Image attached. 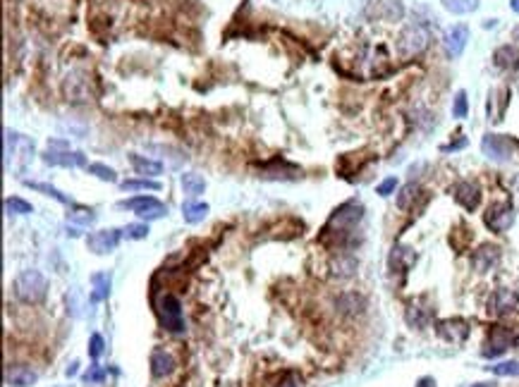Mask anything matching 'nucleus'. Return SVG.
Here are the masks:
<instances>
[{"label":"nucleus","mask_w":519,"mask_h":387,"mask_svg":"<svg viewBox=\"0 0 519 387\" xmlns=\"http://www.w3.org/2000/svg\"><path fill=\"white\" fill-rule=\"evenodd\" d=\"M123 237H125L123 230H100V232L89 234L87 244H89V251H94V254H98V256H105V254H110V251L118 249V244Z\"/></svg>","instance_id":"8"},{"label":"nucleus","mask_w":519,"mask_h":387,"mask_svg":"<svg viewBox=\"0 0 519 387\" xmlns=\"http://www.w3.org/2000/svg\"><path fill=\"white\" fill-rule=\"evenodd\" d=\"M467 113H469V103H467V93H465V91H457L455 103H452V115H455L457 120H462V118H467Z\"/></svg>","instance_id":"36"},{"label":"nucleus","mask_w":519,"mask_h":387,"mask_svg":"<svg viewBox=\"0 0 519 387\" xmlns=\"http://www.w3.org/2000/svg\"><path fill=\"white\" fill-rule=\"evenodd\" d=\"M441 3L452 14H469L478 8V0H441Z\"/></svg>","instance_id":"27"},{"label":"nucleus","mask_w":519,"mask_h":387,"mask_svg":"<svg viewBox=\"0 0 519 387\" xmlns=\"http://www.w3.org/2000/svg\"><path fill=\"white\" fill-rule=\"evenodd\" d=\"M416 387H438V385H436V380L428 378V375H426V378H421L419 383H416Z\"/></svg>","instance_id":"41"},{"label":"nucleus","mask_w":519,"mask_h":387,"mask_svg":"<svg viewBox=\"0 0 519 387\" xmlns=\"http://www.w3.org/2000/svg\"><path fill=\"white\" fill-rule=\"evenodd\" d=\"M105 378V371L98 368V366H92V368L84 373V383H100Z\"/></svg>","instance_id":"38"},{"label":"nucleus","mask_w":519,"mask_h":387,"mask_svg":"<svg viewBox=\"0 0 519 387\" xmlns=\"http://www.w3.org/2000/svg\"><path fill=\"white\" fill-rule=\"evenodd\" d=\"M36 380H39V373L34 368H29V366L14 364L5 368V385L10 387H29L36 383Z\"/></svg>","instance_id":"15"},{"label":"nucleus","mask_w":519,"mask_h":387,"mask_svg":"<svg viewBox=\"0 0 519 387\" xmlns=\"http://www.w3.org/2000/svg\"><path fill=\"white\" fill-rule=\"evenodd\" d=\"M493 375H505V378H515L519 375V361H502V364L488 366Z\"/></svg>","instance_id":"31"},{"label":"nucleus","mask_w":519,"mask_h":387,"mask_svg":"<svg viewBox=\"0 0 519 387\" xmlns=\"http://www.w3.org/2000/svg\"><path fill=\"white\" fill-rule=\"evenodd\" d=\"M428 43H431V32H428V27L426 24L414 22L402 29L400 38H397V53H400V58L412 60L424 53Z\"/></svg>","instance_id":"3"},{"label":"nucleus","mask_w":519,"mask_h":387,"mask_svg":"<svg viewBox=\"0 0 519 387\" xmlns=\"http://www.w3.org/2000/svg\"><path fill=\"white\" fill-rule=\"evenodd\" d=\"M129 163L137 170V175H144V177H153V175H160V170H163V165H160L158 160L144 158V155L139 153H129Z\"/></svg>","instance_id":"20"},{"label":"nucleus","mask_w":519,"mask_h":387,"mask_svg":"<svg viewBox=\"0 0 519 387\" xmlns=\"http://www.w3.org/2000/svg\"><path fill=\"white\" fill-rule=\"evenodd\" d=\"M510 8L515 10V12H519V0H510Z\"/></svg>","instance_id":"44"},{"label":"nucleus","mask_w":519,"mask_h":387,"mask_svg":"<svg viewBox=\"0 0 519 387\" xmlns=\"http://www.w3.org/2000/svg\"><path fill=\"white\" fill-rule=\"evenodd\" d=\"M390 270H407L416 263V254L410 249V246H395L390 251Z\"/></svg>","instance_id":"19"},{"label":"nucleus","mask_w":519,"mask_h":387,"mask_svg":"<svg viewBox=\"0 0 519 387\" xmlns=\"http://www.w3.org/2000/svg\"><path fill=\"white\" fill-rule=\"evenodd\" d=\"M58 387H72V385H58Z\"/></svg>","instance_id":"47"},{"label":"nucleus","mask_w":519,"mask_h":387,"mask_svg":"<svg viewBox=\"0 0 519 387\" xmlns=\"http://www.w3.org/2000/svg\"><path fill=\"white\" fill-rule=\"evenodd\" d=\"M180 182H182V189H184V194H187V196H199V194H204V189H206L204 177L196 175V173H184Z\"/></svg>","instance_id":"26"},{"label":"nucleus","mask_w":519,"mask_h":387,"mask_svg":"<svg viewBox=\"0 0 519 387\" xmlns=\"http://www.w3.org/2000/svg\"><path fill=\"white\" fill-rule=\"evenodd\" d=\"M498 263H500V249H498L496 244L478 246L472 256V265L476 273H488V270H493Z\"/></svg>","instance_id":"12"},{"label":"nucleus","mask_w":519,"mask_h":387,"mask_svg":"<svg viewBox=\"0 0 519 387\" xmlns=\"http://www.w3.org/2000/svg\"><path fill=\"white\" fill-rule=\"evenodd\" d=\"M483 220H486L488 230H493V232H505V230H510L512 223H515V208H512L510 203H496L488 208Z\"/></svg>","instance_id":"7"},{"label":"nucleus","mask_w":519,"mask_h":387,"mask_svg":"<svg viewBox=\"0 0 519 387\" xmlns=\"http://www.w3.org/2000/svg\"><path fill=\"white\" fill-rule=\"evenodd\" d=\"M87 170L92 175H96L100 182H118V175H115V170L108 168V165H103V163H92V165H87Z\"/></svg>","instance_id":"30"},{"label":"nucleus","mask_w":519,"mask_h":387,"mask_svg":"<svg viewBox=\"0 0 519 387\" xmlns=\"http://www.w3.org/2000/svg\"><path fill=\"white\" fill-rule=\"evenodd\" d=\"M364 296L361 294H354V291H347V294H342L340 299H337V309H340V313L345 316H357L364 311Z\"/></svg>","instance_id":"21"},{"label":"nucleus","mask_w":519,"mask_h":387,"mask_svg":"<svg viewBox=\"0 0 519 387\" xmlns=\"http://www.w3.org/2000/svg\"><path fill=\"white\" fill-rule=\"evenodd\" d=\"M462 146H467V139H460V142H455L450 146H443V151H455V148H462Z\"/></svg>","instance_id":"42"},{"label":"nucleus","mask_w":519,"mask_h":387,"mask_svg":"<svg viewBox=\"0 0 519 387\" xmlns=\"http://www.w3.org/2000/svg\"><path fill=\"white\" fill-rule=\"evenodd\" d=\"M510 344H512V335L507 333V330H502V328H496L491 333V338H488V342H486L483 356H486V359H496V356L505 354V351L510 349Z\"/></svg>","instance_id":"16"},{"label":"nucleus","mask_w":519,"mask_h":387,"mask_svg":"<svg viewBox=\"0 0 519 387\" xmlns=\"http://www.w3.org/2000/svg\"><path fill=\"white\" fill-rule=\"evenodd\" d=\"M517 309V294L512 289H496L488 299V313L491 316H507Z\"/></svg>","instance_id":"11"},{"label":"nucleus","mask_w":519,"mask_h":387,"mask_svg":"<svg viewBox=\"0 0 519 387\" xmlns=\"http://www.w3.org/2000/svg\"><path fill=\"white\" fill-rule=\"evenodd\" d=\"M512 38H515V41H519V24H517L515 29H512Z\"/></svg>","instance_id":"45"},{"label":"nucleus","mask_w":519,"mask_h":387,"mask_svg":"<svg viewBox=\"0 0 519 387\" xmlns=\"http://www.w3.org/2000/svg\"><path fill=\"white\" fill-rule=\"evenodd\" d=\"M65 373H67V375H70V378H72V375H74V373H77V361H72V364H70V366H67V368H65Z\"/></svg>","instance_id":"43"},{"label":"nucleus","mask_w":519,"mask_h":387,"mask_svg":"<svg viewBox=\"0 0 519 387\" xmlns=\"http://www.w3.org/2000/svg\"><path fill=\"white\" fill-rule=\"evenodd\" d=\"M467 41H469V27L467 24H455L443 36V46H445V53L450 58H460L467 48Z\"/></svg>","instance_id":"9"},{"label":"nucleus","mask_w":519,"mask_h":387,"mask_svg":"<svg viewBox=\"0 0 519 387\" xmlns=\"http://www.w3.org/2000/svg\"><path fill=\"white\" fill-rule=\"evenodd\" d=\"M43 163L46 165H60V168H84L87 165V155L79 153V151H53L48 148L43 153Z\"/></svg>","instance_id":"10"},{"label":"nucleus","mask_w":519,"mask_h":387,"mask_svg":"<svg viewBox=\"0 0 519 387\" xmlns=\"http://www.w3.org/2000/svg\"><path fill=\"white\" fill-rule=\"evenodd\" d=\"M209 215V206L206 203H196V201H187V203L182 206V218L187 220V223L196 225L201 223V220Z\"/></svg>","instance_id":"25"},{"label":"nucleus","mask_w":519,"mask_h":387,"mask_svg":"<svg viewBox=\"0 0 519 387\" xmlns=\"http://www.w3.org/2000/svg\"><path fill=\"white\" fill-rule=\"evenodd\" d=\"M493 63L500 69H517L519 67V46L515 43H507V46H500L493 53Z\"/></svg>","instance_id":"18"},{"label":"nucleus","mask_w":519,"mask_h":387,"mask_svg":"<svg viewBox=\"0 0 519 387\" xmlns=\"http://www.w3.org/2000/svg\"><path fill=\"white\" fill-rule=\"evenodd\" d=\"M103 354V338L100 335H92V342H89V356L92 359H98Z\"/></svg>","instance_id":"37"},{"label":"nucleus","mask_w":519,"mask_h":387,"mask_svg":"<svg viewBox=\"0 0 519 387\" xmlns=\"http://www.w3.org/2000/svg\"><path fill=\"white\" fill-rule=\"evenodd\" d=\"M158 316H160V325H163L168 333L173 335H182L184 330V313H182V304L175 294H163L158 301Z\"/></svg>","instance_id":"4"},{"label":"nucleus","mask_w":519,"mask_h":387,"mask_svg":"<svg viewBox=\"0 0 519 387\" xmlns=\"http://www.w3.org/2000/svg\"><path fill=\"white\" fill-rule=\"evenodd\" d=\"M361 218H364V206H361V203L350 201V203L340 206V208L332 213L328 225H326V237L335 234L337 242H342V237H345L347 232H352V230L361 223Z\"/></svg>","instance_id":"2"},{"label":"nucleus","mask_w":519,"mask_h":387,"mask_svg":"<svg viewBox=\"0 0 519 387\" xmlns=\"http://www.w3.org/2000/svg\"><path fill=\"white\" fill-rule=\"evenodd\" d=\"M14 296L24 304H39L48 294V280L41 270H24L14 278Z\"/></svg>","instance_id":"1"},{"label":"nucleus","mask_w":519,"mask_h":387,"mask_svg":"<svg viewBox=\"0 0 519 387\" xmlns=\"http://www.w3.org/2000/svg\"><path fill=\"white\" fill-rule=\"evenodd\" d=\"M452 196H455L457 203L467 210H476L478 203H481V189L474 182H457L455 187H452Z\"/></svg>","instance_id":"14"},{"label":"nucleus","mask_w":519,"mask_h":387,"mask_svg":"<svg viewBox=\"0 0 519 387\" xmlns=\"http://www.w3.org/2000/svg\"><path fill=\"white\" fill-rule=\"evenodd\" d=\"M436 333L441 335L443 340L452 342V344H460V342H465L467 335H469V325L460 318H447L436 325Z\"/></svg>","instance_id":"13"},{"label":"nucleus","mask_w":519,"mask_h":387,"mask_svg":"<svg viewBox=\"0 0 519 387\" xmlns=\"http://www.w3.org/2000/svg\"><path fill=\"white\" fill-rule=\"evenodd\" d=\"M123 234L127 239H146V237H149V225H146V223L127 225V228L123 230Z\"/></svg>","instance_id":"35"},{"label":"nucleus","mask_w":519,"mask_h":387,"mask_svg":"<svg viewBox=\"0 0 519 387\" xmlns=\"http://www.w3.org/2000/svg\"><path fill=\"white\" fill-rule=\"evenodd\" d=\"M94 283V294H92V301L94 304H98V301H103L105 296L110 294V278L105 273H98L92 278Z\"/></svg>","instance_id":"28"},{"label":"nucleus","mask_w":519,"mask_h":387,"mask_svg":"<svg viewBox=\"0 0 519 387\" xmlns=\"http://www.w3.org/2000/svg\"><path fill=\"white\" fill-rule=\"evenodd\" d=\"M123 192H139V189H149V192H158L160 189V184L156 182V179H149V177H144V179H125L123 184Z\"/></svg>","instance_id":"29"},{"label":"nucleus","mask_w":519,"mask_h":387,"mask_svg":"<svg viewBox=\"0 0 519 387\" xmlns=\"http://www.w3.org/2000/svg\"><path fill=\"white\" fill-rule=\"evenodd\" d=\"M120 208L125 210H132V213H137L142 220H160L168 215V208H165L163 203H160L158 199H153V196H134V199H125L120 201Z\"/></svg>","instance_id":"5"},{"label":"nucleus","mask_w":519,"mask_h":387,"mask_svg":"<svg viewBox=\"0 0 519 387\" xmlns=\"http://www.w3.org/2000/svg\"><path fill=\"white\" fill-rule=\"evenodd\" d=\"M472 387H496V383H476V385H472Z\"/></svg>","instance_id":"46"},{"label":"nucleus","mask_w":519,"mask_h":387,"mask_svg":"<svg viewBox=\"0 0 519 387\" xmlns=\"http://www.w3.org/2000/svg\"><path fill=\"white\" fill-rule=\"evenodd\" d=\"M395 187H397V179L395 177H388V179H383V182L378 184L376 192L381 194V196H390L392 192H395Z\"/></svg>","instance_id":"39"},{"label":"nucleus","mask_w":519,"mask_h":387,"mask_svg":"<svg viewBox=\"0 0 519 387\" xmlns=\"http://www.w3.org/2000/svg\"><path fill=\"white\" fill-rule=\"evenodd\" d=\"M67 220L70 223H77V225H92V223H96V213L94 210H87V208H77V210H72V213H67Z\"/></svg>","instance_id":"34"},{"label":"nucleus","mask_w":519,"mask_h":387,"mask_svg":"<svg viewBox=\"0 0 519 387\" xmlns=\"http://www.w3.org/2000/svg\"><path fill=\"white\" fill-rule=\"evenodd\" d=\"M332 273L337 278H352L357 273V258L350 254H340L335 261H332Z\"/></svg>","instance_id":"22"},{"label":"nucleus","mask_w":519,"mask_h":387,"mask_svg":"<svg viewBox=\"0 0 519 387\" xmlns=\"http://www.w3.org/2000/svg\"><path fill=\"white\" fill-rule=\"evenodd\" d=\"M5 210H8V213H14V215H29L34 208H32V203H27L24 199L12 196V199L5 201Z\"/></svg>","instance_id":"33"},{"label":"nucleus","mask_w":519,"mask_h":387,"mask_svg":"<svg viewBox=\"0 0 519 387\" xmlns=\"http://www.w3.org/2000/svg\"><path fill=\"white\" fill-rule=\"evenodd\" d=\"M32 189H36V192H43L46 196H50V199L60 201V203H72V199L70 196H65L63 192H58L55 187H50V184H41V182H27Z\"/></svg>","instance_id":"32"},{"label":"nucleus","mask_w":519,"mask_h":387,"mask_svg":"<svg viewBox=\"0 0 519 387\" xmlns=\"http://www.w3.org/2000/svg\"><path fill=\"white\" fill-rule=\"evenodd\" d=\"M515 148L517 144L512 142L510 137H505V134H486V137L481 139V151L491 160H498V163L510 160L512 155H515Z\"/></svg>","instance_id":"6"},{"label":"nucleus","mask_w":519,"mask_h":387,"mask_svg":"<svg viewBox=\"0 0 519 387\" xmlns=\"http://www.w3.org/2000/svg\"><path fill=\"white\" fill-rule=\"evenodd\" d=\"M419 194H421L419 184H414V182L405 184V187L400 189V194H397V208H400V210H410L412 203L419 199Z\"/></svg>","instance_id":"24"},{"label":"nucleus","mask_w":519,"mask_h":387,"mask_svg":"<svg viewBox=\"0 0 519 387\" xmlns=\"http://www.w3.org/2000/svg\"><path fill=\"white\" fill-rule=\"evenodd\" d=\"M278 387H301V380L297 378V375H287V378Z\"/></svg>","instance_id":"40"},{"label":"nucleus","mask_w":519,"mask_h":387,"mask_svg":"<svg viewBox=\"0 0 519 387\" xmlns=\"http://www.w3.org/2000/svg\"><path fill=\"white\" fill-rule=\"evenodd\" d=\"M433 313L428 309L419 304H412L410 309H407V323L412 325V328H426L428 323H431Z\"/></svg>","instance_id":"23"},{"label":"nucleus","mask_w":519,"mask_h":387,"mask_svg":"<svg viewBox=\"0 0 519 387\" xmlns=\"http://www.w3.org/2000/svg\"><path fill=\"white\" fill-rule=\"evenodd\" d=\"M175 366L178 364H175L173 354H168L165 349H156L151 354V375L153 378H168V375H173Z\"/></svg>","instance_id":"17"}]
</instances>
